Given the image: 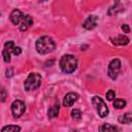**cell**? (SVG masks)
I'll list each match as a JSON object with an SVG mask.
<instances>
[{"instance_id": "12", "label": "cell", "mask_w": 132, "mask_h": 132, "mask_svg": "<svg viewBox=\"0 0 132 132\" xmlns=\"http://www.w3.org/2000/svg\"><path fill=\"white\" fill-rule=\"evenodd\" d=\"M59 110H60V107H59V103H58V104L56 103L54 106H52V107L50 108V110H48V112H47V114H48V118H50V119L56 118V117L58 116V113H59Z\"/></svg>"}, {"instance_id": "15", "label": "cell", "mask_w": 132, "mask_h": 132, "mask_svg": "<svg viewBox=\"0 0 132 132\" xmlns=\"http://www.w3.org/2000/svg\"><path fill=\"white\" fill-rule=\"evenodd\" d=\"M113 106L116 107V108H118V109H121V108H123V107H125L126 106V101L124 100V99H121V98H119V99H116L114 101H113Z\"/></svg>"}, {"instance_id": "10", "label": "cell", "mask_w": 132, "mask_h": 132, "mask_svg": "<svg viewBox=\"0 0 132 132\" xmlns=\"http://www.w3.org/2000/svg\"><path fill=\"white\" fill-rule=\"evenodd\" d=\"M32 24H33V19L31 18V15L26 14V15H24L23 20L20 23V30L21 31H26V30H28V28Z\"/></svg>"}, {"instance_id": "2", "label": "cell", "mask_w": 132, "mask_h": 132, "mask_svg": "<svg viewBox=\"0 0 132 132\" xmlns=\"http://www.w3.org/2000/svg\"><path fill=\"white\" fill-rule=\"evenodd\" d=\"M60 68L65 73H72L77 68V59L73 55H64L60 60Z\"/></svg>"}, {"instance_id": "1", "label": "cell", "mask_w": 132, "mask_h": 132, "mask_svg": "<svg viewBox=\"0 0 132 132\" xmlns=\"http://www.w3.org/2000/svg\"><path fill=\"white\" fill-rule=\"evenodd\" d=\"M56 47V43L54 39L50 36H41L36 40L35 43V48L38 54L40 55H45L51 52H53Z\"/></svg>"}, {"instance_id": "6", "label": "cell", "mask_w": 132, "mask_h": 132, "mask_svg": "<svg viewBox=\"0 0 132 132\" xmlns=\"http://www.w3.org/2000/svg\"><path fill=\"white\" fill-rule=\"evenodd\" d=\"M26 105L22 100H15L11 103V112L14 118H20L25 112Z\"/></svg>"}, {"instance_id": "5", "label": "cell", "mask_w": 132, "mask_h": 132, "mask_svg": "<svg viewBox=\"0 0 132 132\" xmlns=\"http://www.w3.org/2000/svg\"><path fill=\"white\" fill-rule=\"evenodd\" d=\"M121 70V62L118 59H113L108 65V76L111 79H116Z\"/></svg>"}, {"instance_id": "8", "label": "cell", "mask_w": 132, "mask_h": 132, "mask_svg": "<svg viewBox=\"0 0 132 132\" xmlns=\"http://www.w3.org/2000/svg\"><path fill=\"white\" fill-rule=\"evenodd\" d=\"M96 26H97V16L96 15H89L82 23V27L87 30H92Z\"/></svg>"}, {"instance_id": "4", "label": "cell", "mask_w": 132, "mask_h": 132, "mask_svg": "<svg viewBox=\"0 0 132 132\" xmlns=\"http://www.w3.org/2000/svg\"><path fill=\"white\" fill-rule=\"evenodd\" d=\"M92 104L95 107L97 113L101 118H104L108 114V107H107V105L105 104V102L103 101V99L101 97L94 96L93 99H92Z\"/></svg>"}, {"instance_id": "22", "label": "cell", "mask_w": 132, "mask_h": 132, "mask_svg": "<svg viewBox=\"0 0 132 132\" xmlns=\"http://www.w3.org/2000/svg\"><path fill=\"white\" fill-rule=\"evenodd\" d=\"M122 30H123L125 33H129V32H130V28H129V26H128L127 24L122 25Z\"/></svg>"}, {"instance_id": "16", "label": "cell", "mask_w": 132, "mask_h": 132, "mask_svg": "<svg viewBox=\"0 0 132 132\" xmlns=\"http://www.w3.org/2000/svg\"><path fill=\"white\" fill-rule=\"evenodd\" d=\"M21 128L19 126H14V125H10V126H5L2 128V131H8V132H16L20 131Z\"/></svg>"}, {"instance_id": "3", "label": "cell", "mask_w": 132, "mask_h": 132, "mask_svg": "<svg viewBox=\"0 0 132 132\" xmlns=\"http://www.w3.org/2000/svg\"><path fill=\"white\" fill-rule=\"evenodd\" d=\"M40 85H41V76H40V74H38L36 72L30 73L24 82V87H25L26 91L36 90L40 87Z\"/></svg>"}, {"instance_id": "21", "label": "cell", "mask_w": 132, "mask_h": 132, "mask_svg": "<svg viewBox=\"0 0 132 132\" xmlns=\"http://www.w3.org/2000/svg\"><path fill=\"white\" fill-rule=\"evenodd\" d=\"M14 56H19L21 53H22V48L20 47V46H13V48H12V52H11Z\"/></svg>"}, {"instance_id": "11", "label": "cell", "mask_w": 132, "mask_h": 132, "mask_svg": "<svg viewBox=\"0 0 132 132\" xmlns=\"http://www.w3.org/2000/svg\"><path fill=\"white\" fill-rule=\"evenodd\" d=\"M110 41L114 45H126L129 43V38L125 35H119L114 38H110Z\"/></svg>"}, {"instance_id": "23", "label": "cell", "mask_w": 132, "mask_h": 132, "mask_svg": "<svg viewBox=\"0 0 132 132\" xmlns=\"http://www.w3.org/2000/svg\"><path fill=\"white\" fill-rule=\"evenodd\" d=\"M40 1H46V0H40Z\"/></svg>"}, {"instance_id": "20", "label": "cell", "mask_w": 132, "mask_h": 132, "mask_svg": "<svg viewBox=\"0 0 132 132\" xmlns=\"http://www.w3.org/2000/svg\"><path fill=\"white\" fill-rule=\"evenodd\" d=\"M114 96H116V94H114V91L113 90L107 91V93H106V99L108 101H112L114 99Z\"/></svg>"}, {"instance_id": "13", "label": "cell", "mask_w": 132, "mask_h": 132, "mask_svg": "<svg viewBox=\"0 0 132 132\" xmlns=\"http://www.w3.org/2000/svg\"><path fill=\"white\" fill-rule=\"evenodd\" d=\"M131 121H132V116L131 113H125V114H122L120 118H119V122L122 123V124H131Z\"/></svg>"}, {"instance_id": "19", "label": "cell", "mask_w": 132, "mask_h": 132, "mask_svg": "<svg viewBox=\"0 0 132 132\" xmlns=\"http://www.w3.org/2000/svg\"><path fill=\"white\" fill-rule=\"evenodd\" d=\"M71 117H72V119H74V120H79V119L81 118V112H80V110H79V109H73V110L71 111Z\"/></svg>"}, {"instance_id": "14", "label": "cell", "mask_w": 132, "mask_h": 132, "mask_svg": "<svg viewBox=\"0 0 132 132\" xmlns=\"http://www.w3.org/2000/svg\"><path fill=\"white\" fill-rule=\"evenodd\" d=\"M99 131H103V132H114V131H118V128L116 126H111L109 124H104L103 126L99 127Z\"/></svg>"}, {"instance_id": "18", "label": "cell", "mask_w": 132, "mask_h": 132, "mask_svg": "<svg viewBox=\"0 0 132 132\" xmlns=\"http://www.w3.org/2000/svg\"><path fill=\"white\" fill-rule=\"evenodd\" d=\"M6 98H7V92H6V90L2 86H0V101L1 102H4Z\"/></svg>"}, {"instance_id": "7", "label": "cell", "mask_w": 132, "mask_h": 132, "mask_svg": "<svg viewBox=\"0 0 132 132\" xmlns=\"http://www.w3.org/2000/svg\"><path fill=\"white\" fill-rule=\"evenodd\" d=\"M77 98H78V95L76 93H72V92L68 93V94H66V96L63 99V105L65 107H70L74 104V102L77 100Z\"/></svg>"}, {"instance_id": "9", "label": "cell", "mask_w": 132, "mask_h": 132, "mask_svg": "<svg viewBox=\"0 0 132 132\" xmlns=\"http://www.w3.org/2000/svg\"><path fill=\"white\" fill-rule=\"evenodd\" d=\"M24 13L19 9H13L10 13V21L13 25H19L24 18Z\"/></svg>"}, {"instance_id": "17", "label": "cell", "mask_w": 132, "mask_h": 132, "mask_svg": "<svg viewBox=\"0 0 132 132\" xmlns=\"http://www.w3.org/2000/svg\"><path fill=\"white\" fill-rule=\"evenodd\" d=\"M10 54H11V51L10 50H7V48H4L3 52H2V56H3V59L6 63H8L10 61Z\"/></svg>"}]
</instances>
